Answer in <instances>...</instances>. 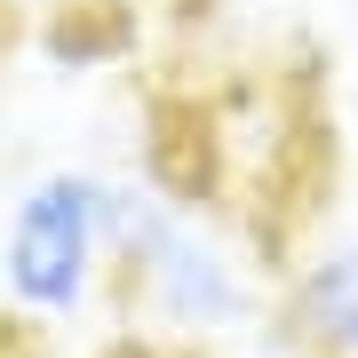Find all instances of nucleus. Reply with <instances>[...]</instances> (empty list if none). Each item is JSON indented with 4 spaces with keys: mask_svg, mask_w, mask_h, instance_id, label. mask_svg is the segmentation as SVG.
I'll use <instances>...</instances> for the list:
<instances>
[{
    "mask_svg": "<svg viewBox=\"0 0 358 358\" xmlns=\"http://www.w3.org/2000/svg\"><path fill=\"white\" fill-rule=\"evenodd\" d=\"M120 255H128V279L143 287L159 327L176 334H239L255 319V287H247L239 255L199 231V215H176V207L128 199L120 207Z\"/></svg>",
    "mask_w": 358,
    "mask_h": 358,
    "instance_id": "2",
    "label": "nucleus"
},
{
    "mask_svg": "<svg viewBox=\"0 0 358 358\" xmlns=\"http://www.w3.org/2000/svg\"><path fill=\"white\" fill-rule=\"evenodd\" d=\"M294 334L310 358H358V239H334L294 271Z\"/></svg>",
    "mask_w": 358,
    "mask_h": 358,
    "instance_id": "3",
    "label": "nucleus"
},
{
    "mask_svg": "<svg viewBox=\"0 0 358 358\" xmlns=\"http://www.w3.org/2000/svg\"><path fill=\"white\" fill-rule=\"evenodd\" d=\"M120 192H103L80 167H56L40 176L8 215V239H0V279L24 310L40 319H64V310L88 303L96 263L120 247Z\"/></svg>",
    "mask_w": 358,
    "mask_h": 358,
    "instance_id": "1",
    "label": "nucleus"
}]
</instances>
